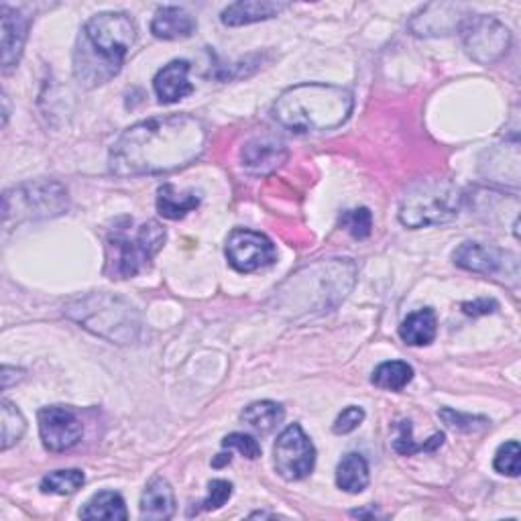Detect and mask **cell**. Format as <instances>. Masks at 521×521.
Instances as JSON below:
<instances>
[{
    "label": "cell",
    "mask_w": 521,
    "mask_h": 521,
    "mask_svg": "<svg viewBox=\"0 0 521 521\" xmlns=\"http://www.w3.org/2000/svg\"><path fill=\"white\" fill-rule=\"evenodd\" d=\"M230 497H233V483L224 479H214L208 483V495L204 501L196 503L188 515L200 513V511H216L220 509Z\"/></svg>",
    "instance_id": "cell-30"
},
{
    "label": "cell",
    "mask_w": 521,
    "mask_h": 521,
    "mask_svg": "<svg viewBox=\"0 0 521 521\" xmlns=\"http://www.w3.org/2000/svg\"><path fill=\"white\" fill-rule=\"evenodd\" d=\"M188 74H190V62L186 60H173L157 72L153 80V88L161 104L180 102L182 98L194 92Z\"/></svg>",
    "instance_id": "cell-16"
},
{
    "label": "cell",
    "mask_w": 521,
    "mask_h": 521,
    "mask_svg": "<svg viewBox=\"0 0 521 521\" xmlns=\"http://www.w3.org/2000/svg\"><path fill=\"white\" fill-rule=\"evenodd\" d=\"M70 206L68 190L60 182H27L3 194V222L21 224L62 216Z\"/></svg>",
    "instance_id": "cell-7"
},
{
    "label": "cell",
    "mask_w": 521,
    "mask_h": 521,
    "mask_svg": "<svg viewBox=\"0 0 521 521\" xmlns=\"http://www.w3.org/2000/svg\"><path fill=\"white\" fill-rule=\"evenodd\" d=\"M37 420L41 442L49 452H66L82 440L84 426L72 408L51 405V408L39 410Z\"/></svg>",
    "instance_id": "cell-11"
},
{
    "label": "cell",
    "mask_w": 521,
    "mask_h": 521,
    "mask_svg": "<svg viewBox=\"0 0 521 521\" xmlns=\"http://www.w3.org/2000/svg\"><path fill=\"white\" fill-rule=\"evenodd\" d=\"M438 332V318L432 308L412 312L399 326V336L410 346H426L434 342Z\"/></svg>",
    "instance_id": "cell-20"
},
{
    "label": "cell",
    "mask_w": 521,
    "mask_h": 521,
    "mask_svg": "<svg viewBox=\"0 0 521 521\" xmlns=\"http://www.w3.org/2000/svg\"><path fill=\"white\" fill-rule=\"evenodd\" d=\"M208 133L192 114H167L129 127L108 155V167L119 178L157 176L194 163L206 149Z\"/></svg>",
    "instance_id": "cell-1"
},
{
    "label": "cell",
    "mask_w": 521,
    "mask_h": 521,
    "mask_svg": "<svg viewBox=\"0 0 521 521\" xmlns=\"http://www.w3.org/2000/svg\"><path fill=\"white\" fill-rule=\"evenodd\" d=\"M519 444L515 440L505 442L503 446H499L493 467L499 475H507V477H517L519 475Z\"/></svg>",
    "instance_id": "cell-31"
},
{
    "label": "cell",
    "mask_w": 521,
    "mask_h": 521,
    "mask_svg": "<svg viewBox=\"0 0 521 521\" xmlns=\"http://www.w3.org/2000/svg\"><path fill=\"white\" fill-rule=\"evenodd\" d=\"M230 460H233V456H230V452H228V454H218V456L212 460V467H214V469H222L224 465H230Z\"/></svg>",
    "instance_id": "cell-37"
},
{
    "label": "cell",
    "mask_w": 521,
    "mask_h": 521,
    "mask_svg": "<svg viewBox=\"0 0 521 521\" xmlns=\"http://www.w3.org/2000/svg\"><path fill=\"white\" fill-rule=\"evenodd\" d=\"M458 33L467 55L481 66L499 62L511 45L509 29L499 19L487 15H469Z\"/></svg>",
    "instance_id": "cell-8"
},
{
    "label": "cell",
    "mask_w": 521,
    "mask_h": 521,
    "mask_svg": "<svg viewBox=\"0 0 521 521\" xmlns=\"http://www.w3.org/2000/svg\"><path fill=\"white\" fill-rule=\"evenodd\" d=\"M462 192L448 180H420L408 188L399 204V222L426 228L452 222L462 208Z\"/></svg>",
    "instance_id": "cell-6"
},
{
    "label": "cell",
    "mask_w": 521,
    "mask_h": 521,
    "mask_svg": "<svg viewBox=\"0 0 521 521\" xmlns=\"http://www.w3.org/2000/svg\"><path fill=\"white\" fill-rule=\"evenodd\" d=\"M365 420V412L363 408H357V405H349V408L342 410L332 426L334 434H351L353 430H357Z\"/></svg>",
    "instance_id": "cell-34"
},
{
    "label": "cell",
    "mask_w": 521,
    "mask_h": 521,
    "mask_svg": "<svg viewBox=\"0 0 521 521\" xmlns=\"http://www.w3.org/2000/svg\"><path fill=\"white\" fill-rule=\"evenodd\" d=\"M353 94L332 84H298L279 94L273 104L275 121L294 133H322L351 119Z\"/></svg>",
    "instance_id": "cell-3"
},
{
    "label": "cell",
    "mask_w": 521,
    "mask_h": 521,
    "mask_svg": "<svg viewBox=\"0 0 521 521\" xmlns=\"http://www.w3.org/2000/svg\"><path fill=\"white\" fill-rule=\"evenodd\" d=\"M499 310V304L495 300H475V302H465L462 304V312H465L467 316H473V318H479V316H487V314H493Z\"/></svg>",
    "instance_id": "cell-35"
},
{
    "label": "cell",
    "mask_w": 521,
    "mask_h": 521,
    "mask_svg": "<svg viewBox=\"0 0 521 521\" xmlns=\"http://www.w3.org/2000/svg\"><path fill=\"white\" fill-rule=\"evenodd\" d=\"M440 420L456 430V432H475V430H481V428H487L489 426V420L483 418V416H469V414H460V412H454V410H440L438 412Z\"/></svg>",
    "instance_id": "cell-32"
},
{
    "label": "cell",
    "mask_w": 521,
    "mask_h": 521,
    "mask_svg": "<svg viewBox=\"0 0 521 521\" xmlns=\"http://www.w3.org/2000/svg\"><path fill=\"white\" fill-rule=\"evenodd\" d=\"M454 265L481 273V275H511L517 281L519 275V261L513 253L491 247V245H481V243H462L454 255Z\"/></svg>",
    "instance_id": "cell-12"
},
{
    "label": "cell",
    "mask_w": 521,
    "mask_h": 521,
    "mask_svg": "<svg viewBox=\"0 0 521 521\" xmlns=\"http://www.w3.org/2000/svg\"><path fill=\"white\" fill-rule=\"evenodd\" d=\"M336 485L346 493H363L369 487V462L365 456L357 452L346 454L336 469Z\"/></svg>",
    "instance_id": "cell-21"
},
{
    "label": "cell",
    "mask_w": 521,
    "mask_h": 521,
    "mask_svg": "<svg viewBox=\"0 0 521 521\" xmlns=\"http://www.w3.org/2000/svg\"><path fill=\"white\" fill-rule=\"evenodd\" d=\"M200 206V198L194 192H178L171 184H163L157 190V212L167 220H180Z\"/></svg>",
    "instance_id": "cell-22"
},
{
    "label": "cell",
    "mask_w": 521,
    "mask_h": 521,
    "mask_svg": "<svg viewBox=\"0 0 521 521\" xmlns=\"http://www.w3.org/2000/svg\"><path fill=\"white\" fill-rule=\"evenodd\" d=\"M167 230L157 220H147L129 235L127 226H117L106 237L104 275L110 279H129L149 267L153 257L163 249Z\"/></svg>",
    "instance_id": "cell-4"
},
{
    "label": "cell",
    "mask_w": 521,
    "mask_h": 521,
    "mask_svg": "<svg viewBox=\"0 0 521 521\" xmlns=\"http://www.w3.org/2000/svg\"><path fill=\"white\" fill-rule=\"evenodd\" d=\"M228 265L239 273H255L275 263L277 251L269 237L249 228H235L226 239Z\"/></svg>",
    "instance_id": "cell-10"
},
{
    "label": "cell",
    "mask_w": 521,
    "mask_h": 521,
    "mask_svg": "<svg viewBox=\"0 0 521 521\" xmlns=\"http://www.w3.org/2000/svg\"><path fill=\"white\" fill-rule=\"evenodd\" d=\"M471 13L462 5L454 3H432L422 7L412 19H410V31L416 37H444L452 35L460 29L462 21H465Z\"/></svg>",
    "instance_id": "cell-13"
},
{
    "label": "cell",
    "mask_w": 521,
    "mask_h": 521,
    "mask_svg": "<svg viewBox=\"0 0 521 521\" xmlns=\"http://www.w3.org/2000/svg\"><path fill=\"white\" fill-rule=\"evenodd\" d=\"M0 422H3L0 424V430H3V436H0L3 442H0V446H3V450H9L13 444H17L23 438L27 430V422L9 399L0 401Z\"/></svg>",
    "instance_id": "cell-27"
},
{
    "label": "cell",
    "mask_w": 521,
    "mask_h": 521,
    "mask_svg": "<svg viewBox=\"0 0 521 521\" xmlns=\"http://www.w3.org/2000/svg\"><path fill=\"white\" fill-rule=\"evenodd\" d=\"M137 41L127 13H98L82 27L74 47V76L84 88H98L117 76Z\"/></svg>",
    "instance_id": "cell-2"
},
{
    "label": "cell",
    "mask_w": 521,
    "mask_h": 521,
    "mask_svg": "<svg viewBox=\"0 0 521 521\" xmlns=\"http://www.w3.org/2000/svg\"><path fill=\"white\" fill-rule=\"evenodd\" d=\"M243 167L253 173H271L287 161V147L277 137H255L243 145Z\"/></svg>",
    "instance_id": "cell-14"
},
{
    "label": "cell",
    "mask_w": 521,
    "mask_h": 521,
    "mask_svg": "<svg viewBox=\"0 0 521 521\" xmlns=\"http://www.w3.org/2000/svg\"><path fill=\"white\" fill-rule=\"evenodd\" d=\"M412 379H414V369L403 361L381 363L371 377L373 385L389 391H401Z\"/></svg>",
    "instance_id": "cell-26"
},
{
    "label": "cell",
    "mask_w": 521,
    "mask_h": 521,
    "mask_svg": "<svg viewBox=\"0 0 521 521\" xmlns=\"http://www.w3.org/2000/svg\"><path fill=\"white\" fill-rule=\"evenodd\" d=\"M0 15H3V74H9L17 68L23 55L29 19L7 5L0 7Z\"/></svg>",
    "instance_id": "cell-15"
},
{
    "label": "cell",
    "mask_w": 521,
    "mask_h": 521,
    "mask_svg": "<svg viewBox=\"0 0 521 521\" xmlns=\"http://www.w3.org/2000/svg\"><path fill=\"white\" fill-rule=\"evenodd\" d=\"M285 9H289L287 3H275V0H241V3L226 7L220 15V21L226 27H243L273 19Z\"/></svg>",
    "instance_id": "cell-17"
},
{
    "label": "cell",
    "mask_w": 521,
    "mask_h": 521,
    "mask_svg": "<svg viewBox=\"0 0 521 521\" xmlns=\"http://www.w3.org/2000/svg\"><path fill=\"white\" fill-rule=\"evenodd\" d=\"M241 420L249 424L255 432L265 436L281 426V422L285 420V410L281 403L275 401H255L243 410Z\"/></svg>",
    "instance_id": "cell-23"
},
{
    "label": "cell",
    "mask_w": 521,
    "mask_h": 521,
    "mask_svg": "<svg viewBox=\"0 0 521 521\" xmlns=\"http://www.w3.org/2000/svg\"><path fill=\"white\" fill-rule=\"evenodd\" d=\"M86 477L78 469L68 471H55L41 479V491L53 493V495H74L78 489H82Z\"/></svg>",
    "instance_id": "cell-28"
},
{
    "label": "cell",
    "mask_w": 521,
    "mask_h": 521,
    "mask_svg": "<svg viewBox=\"0 0 521 521\" xmlns=\"http://www.w3.org/2000/svg\"><path fill=\"white\" fill-rule=\"evenodd\" d=\"M21 373H23V371H17V369L5 365V367H3V387L9 389V387L13 385V379H17V381L21 379Z\"/></svg>",
    "instance_id": "cell-36"
},
{
    "label": "cell",
    "mask_w": 521,
    "mask_h": 521,
    "mask_svg": "<svg viewBox=\"0 0 521 521\" xmlns=\"http://www.w3.org/2000/svg\"><path fill=\"white\" fill-rule=\"evenodd\" d=\"M273 458L275 471L281 479L302 481L314 471L316 448L302 430V426L292 424L279 434L273 446Z\"/></svg>",
    "instance_id": "cell-9"
},
{
    "label": "cell",
    "mask_w": 521,
    "mask_h": 521,
    "mask_svg": "<svg viewBox=\"0 0 521 521\" xmlns=\"http://www.w3.org/2000/svg\"><path fill=\"white\" fill-rule=\"evenodd\" d=\"M340 226L349 233L353 239H367L373 230V214L369 208H353L346 210L340 216Z\"/></svg>",
    "instance_id": "cell-29"
},
{
    "label": "cell",
    "mask_w": 521,
    "mask_h": 521,
    "mask_svg": "<svg viewBox=\"0 0 521 521\" xmlns=\"http://www.w3.org/2000/svg\"><path fill=\"white\" fill-rule=\"evenodd\" d=\"M395 430V438H393V450L401 456H414L416 452H434L444 444V434L438 432L434 434L428 442L418 444L412 436V422L410 420H401L393 426Z\"/></svg>",
    "instance_id": "cell-25"
},
{
    "label": "cell",
    "mask_w": 521,
    "mask_h": 521,
    "mask_svg": "<svg viewBox=\"0 0 521 521\" xmlns=\"http://www.w3.org/2000/svg\"><path fill=\"white\" fill-rule=\"evenodd\" d=\"M82 519H108V521H125L129 517L127 513V505L125 499L114 493V491H102L98 495H94L86 507L80 511Z\"/></svg>",
    "instance_id": "cell-24"
},
{
    "label": "cell",
    "mask_w": 521,
    "mask_h": 521,
    "mask_svg": "<svg viewBox=\"0 0 521 521\" xmlns=\"http://www.w3.org/2000/svg\"><path fill=\"white\" fill-rule=\"evenodd\" d=\"M173 513H176V495L171 485L163 477L151 479L141 495V517L163 521L171 519Z\"/></svg>",
    "instance_id": "cell-19"
},
{
    "label": "cell",
    "mask_w": 521,
    "mask_h": 521,
    "mask_svg": "<svg viewBox=\"0 0 521 521\" xmlns=\"http://www.w3.org/2000/svg\"><path fill=\"white\" fill-rule=\"evenodd\" d=\"M196 27V19L180 7H161L151 21V33L165 41L188 39L194 35Z\"/></svg>",
    "instance_id": "cell-18"
},
{
    "label": "cell",
    "mask_w": 521,
    "mask_h": 521,
    "mask_svg": "<svg viewBox=\"0 0 521 521\" xmlns=\"http://www.w3.org/2000/svg\"><path fill=\"white\" fill-rule=\"evenodd\" d=\"M66 314L84 330L117 344H131L139 338L141 320L137 310L108 294H90L68 304Z\"/></svg>",
    "instance_id": "cell-5"
},
{
    "label": "cell",
    "mask_w": 521,
    "mask_h": 521,
    "mask_svg": "<svg viewBox=\"0 0 521 521\" xmlns=\"http://www.w3.org/2000/svg\"><path fill=\"white\" fill-rule=\"evenodd\" d=\"M222 446L224 448H235L239 450L245 458L249 460H255L261 456V444L249 436V434H241V432H235V434H228L224 440H222Z\"/></svg>",
    "instance_id": "cell-33"
}]
</instances>
